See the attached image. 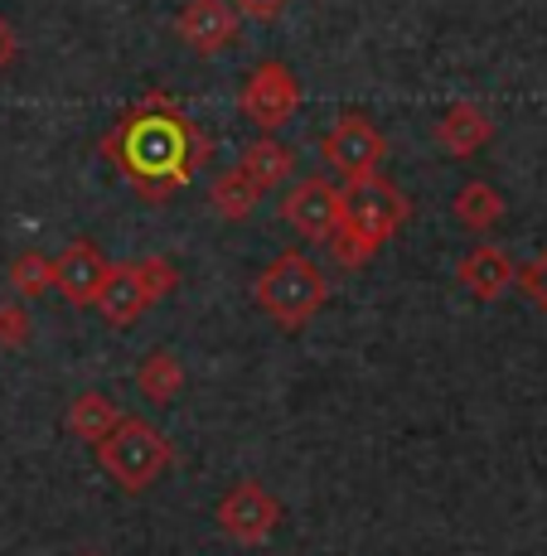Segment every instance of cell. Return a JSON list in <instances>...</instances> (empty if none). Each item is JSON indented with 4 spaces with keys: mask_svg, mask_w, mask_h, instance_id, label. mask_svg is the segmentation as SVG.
I'll use <instances>...</instances> for the list:
<instances>
[{
    "mask_svg": "<svg viewBox=\"0 0 547 556\" xmlns=\"http://www.w3.org/2000/svg\"><path fill=\"white\" fill-rule=\"evenodd\" d=\"M373 252H378V248H373L369 238H359V232H353V228H339L335 238H330V256H335L339 266H349V271H353V266H363V262H369Z\"/></svg>",
    "mask_w": 547,
    "mask_h": 556,
    "instance_id": "cell-21",
    "label": "cell"
},
{
    "mask_svg": "<svg viewBox=\"0 0 547 556\" xmlns=\"http://www.w3.org/2000/svg\"><path fill=\"white\" fill-rule=\"evenodd\" d=\"M238 169L243 175L252 179L257 189H276V185H286V179L296 175V155L286 151L282 141H276V136H257V141L248 146V151H243V160H238Z\"/></svg>",
    "mask_w": 547,
    "mask_h": 556,
    "instance_id": "cell-14",
    "label": "cell"
},
{
    "mask_svg": "<svg viewBox=\"0 0 547 556\" xmlns=\"http://www.w3.org/2000/svg\"><path fill=\"white\" fill-rule=\"evenodd\" d=\"M495 136V126H489V116L480 112V106H470V102H456L450 112L436 122V146H442L446 155H456V160H465V155H475L480 146Z\"/></svg>",
    "mask_w": 547,
    "mask_h": 556,
    "instance_id": "cell-13",
    "label": "cell"
},
{
    "mask_svg": "<svg viewBox=\"0 0 547 556\" xmlns=\"http://www.w3.org/2000/svg\"><path fill=\"white\" fill-rule=\"evenodd\" d=\"M407 213H412L407 194L383 175H369V179H359V185L345 189V228H353L359 238H369L373 248H383V242L402 228Z\"/></svg>",
    "mask_w": 547,
    "mask_h": 556,
    "instance_id": "cell-4",
    "label": "cell"
},
{
    "mask_svg": "<svg viewBox=\"0 0 547 556\" xmlns=\"http://www.w3.org/2000/svg\"><path fill=\"white\" fill-rule=\"evenodd\" d=\"M456 276L465 281V291L475 295V301H499V295L519 281V266H513L509 256H504V248H495V242H480L475 252L460 256Z\"/></svg>",
    "mask_w": 547,
    "mask_h": 556,
    "instance_id": "cell-11",
    "label": "cell"
},
{
    "mask_svg": "<svg viewBox=\"0 0 547 556\" xmlns=\"http://www.w3.org/2000/svg\"><path fill=\"white\" fill-rule=\"evenodd\" d=\"M107 276H112V266H107V256L88 238L69 242V248L53 256V291L69 305H98Z\"/></svg>",
    "mask_w": 547,
    "mask_h": 556,
    "instance_id": "cell-9",
    "label": "cell"
},
{
    "mask_svg": "<svg viewBox=\"0 0 547 556\" xmlns=\"http://www.w3.org/2000/svg\"><path fill=\"white\" fill-rule=\"evenodd\" d=\"M233 5H238L248 20H262V25H266V20H276L286 5H291V0H233Z\"/></svg>",
    "mask_w": 547,
    "mask_h": 556,
    "instance_id": "cell-24",
    "label": "cell"
},
{
    "mask_svg": "<svg viewBox=\"0 0 547 556\" xmlns=\"http://www.w3.org/2000/svg\"><path fill=\"white\" fill-rule=\"evenodd\" d=\"M10 286H15L25 301H39V295L53 286V262L39 252H20L15 262H10Z\"/></svg>",
    "mask_w": 547,
    "mask_h": 556,
    "instance_id": "cell-19",
    "label": "cell"
},
{
    "mask_svg": "<svg viewBox=\"0 0 547 556\" xmlns=\"http://www.w3.org/2000/svg\"><path fill=\"white\" fill-rule=\"evenodd\" d=\"M136 388H141L146 402H175L179 388H185V368L170 349H150L141 368H136Z\"/></svg>",
    "mask_w": 547,
    "mask_h": 556,
    "instance_id": "cell-18",
    "label": "cell"
},
{
    "mask_svg": "<svg viewBox=\"0 0 547 556\" xmlns=\"http://www.w3.org/2000/svg\"><path fill=\"white\" fill-rule=\"evenodd\" d=\"M219 528L243 547H262L276 528H282V504L266 494L257 479H243L219 498Z\"/></svg>",
    "mask_w": 547,
    "mask_h": 556,
    "instance_id": "cell-8",
    "label": "cell"
},
{
    "mask_svg": "<svg viewBox=\"0 0 547 556\" xmlns=\"http://www.w3.org/2000/svg\"><path fill=\"white\" fill-rule=\"evenodd\" d=\"M116 421H122V412H116V402L107 397V392H78L69 406V431L88 445L107 441V435L116 431Z\"/></svg>",
    "mask_w": 547,
    "mask_h": 556,
    "instance_id": "cell-15",
    "label": "cell"
},
{
    "mask_svg": "<svg viewBox=\"0 0 547 556\" xmlns=\"http://www.w3.org/2000/svg\"><path fill=\"white\" fill-rule=\"evenodd\" d=\"M102 151L146 199L160 203L195 179V169L209 160V136H199L170 98H146L112 126Z\"/></svg>",
    "mask_w": 547,
    "mask_h": 556,
    "instance_id": "cell-1",
    "label": "cell"
},
{
    "mask_svg": "<svg viewBox=\"0 0 547 556\" xmlns=\"http://www.w3.org/2000/svg\"><path fill=\"white\" fill-rule=\"evenodd\" d=\"M136 271H141L146 291L156 295V301L179 286V271H175V262H170V256H141V262H136Z\"/></svg>",
    "mask_w": 547,
    "mask_h": 556,
    "instance_id": "cell-20",
    "label": "cell"
},
{
    "mask_svg": "<svg viewBox=\"0 0 547 556\" xmlns=\"http://www.w3.org/2000/svg\"><path fill=\"white\" fill-rule=\"evenodd\" d=\"M238 102H243V112H248L252 122L272 136L276 126L291 122V112L300 106V83H296V73L286 68L282 59H266V63H257V68L248 73Z\"/></svg>",
    "mask_w": 547,
    "mask_h": 556,
    "instance_id": "cell-7",
    "label": "cell"
},
{
    "mask_svg": "<svg viewBox=\"0 0 547 556\" xmlns=\"http://www.w3.org/2000/svg\"><path fill=\"white\" fill-rule=\"evenodd\" d=\"M320 151H325V165L335 169L345 185H359V179L378 175V165H383V136H378V126H373L363 112H345L325 131V146H320Z\"/></svg>",
    "mask_w": 547,
    "mask_h": 556,
    "instance_id": "cell-5",
    "label": "cell"
},
{
    "mask_svg": "<svg viewBox=\"0 0 547 556\" xmlns=\"http://www.w3.org/2000/svg\"><path fill=\"white\" fill-rule=\"evenodd\" d=\"M150 301H156V295L146 291L136 262L132 266H112V276H107V286H102V295H98V315L112 329H126V325H136V319L146 315Z\"/></svg>",
    "mask_w": 547,
    "mask_h": 556,
    "instance_id": "cell-12",
    "label": "cell"
},
{
    "mask_svg": "<svg viewBox=\"0 0 547 556\" xmlns=\"http://www.w3.org/2000/svg\"><path fill=\"white\" fill-rule=\"evenodd\" d=\"M209 199H213V213H219L223 223H243V218H252V213H257V199H262V189H257L252 179L243 175L238 165H233V169H223V175L213 179Z\"/></svg>",
    "mask_w": 547,
    "mask_h": 556,
    "instance_id": "cell-17",
    "label": "cell"
},
{
    "mask_svg": "<svg viewBox=\"0 0 547 556\" xmlns=\"http://www.w3.org/2000/svg\"><path fill=\"white\" fill-rule=\"evenodd\" d=\"M29 329H35V319L25 305H0V349H25Z\"/></svg>",
    "mask_w": 547,
    "mask_h": 556,
    "instance_id": "cell-22",
    "label": "cell"
},
{
    "mask_svg": "<svg viewBox=\"0 0 547 556\" xmlns=\"http://www.w3.org/2000/svg\"><path fill=\"white\" fill-rule=\"evenodd\" d=\"M252 301L282 329H300L325 309L330 281H325V271H320V262H310L306 252H282L262 276H257Z\"/></svg>",
    "mask_w": 547,
    "mask_h": 556,
    "instance_id": "cell-2",
    "label": "cell"
},
{
    "mask_svg": "<svg viewBox=\"0 0 547 556\" xmlns=\"http://www.w3.org/2000/svg\"><path fill=\"white\" fill-rule=\"evenodd\" d=\"M92 451H98L102 475L112 479L116 489H126V494H141V489H150L170 465H175L170 435L156 431V426L141 421V416H122L116 431L92 445Z\"/></svg>",
    "mask_w": 547,
    "mask_h": 556,
    "instance_id": "cell-3",
    "label": "cell"
},
{
    "mask_svg": "<svg viewBox=\"0 0 547 556\" xmlns=\"http://www.w3.org/2000/svg\"><path fill=\"white\" fill-rule=\"evenodd\" d=\"M15 49H20L15 29H10L5 20H0V68H5V63H15Z\"/></svg>",
    "mask_w": 547,
    "mask_h": 556,
    "instance_id": "cell-25",
    "label": "cell"
},
{
    "mask_svg": "<svg viewBox=\"0 0 547 556\" xmlns=\"http://www.w3.org/2000/svg\"><path fill=\"white\" fill-rule=\"evenodd\" d=\"M450 213H456V223H465L470 232H489L504 218V194L495 185H485V179H470V185L456 189Z\"/></svg>",
    "mask_w": 547,
    "mask_h": 556,
    "instance_id": "cell-16",
    "label": "cell"
},
{
    "mask_svg": "<svg viewBox=\"0 0 547 556\" xmlns=\"http://www.w3.org/2000/svg\"><path fill=\"white\" fill-rule=\"evenodd\" d=\"M83 556H102V552H83Z\"/></svg>",
    "mask_w": 547,
    "mask_h": 556,
    "instance_id": "cell-26",
    "label": "cell"
},
{
    "mask_svg": "<svg viewBox=\"0 0 547 556\" xmlns=\"http://www.w3.org/2000/svg\"><path fill=\"white\" fill-rule=\"evenodd\" d=\"M282 213L286 223L310 242H330L339 228H345V194L330 185L325 175H306L286 189L282 199Z\"/></svg>",
    "mask_w": 547,
    "mask_h": 556,
    "instance_id": "cell-6",
    "label": "cell"
},
{
    "mask_svg": "<svg viewBox=\"0 0 547 556\" xmlns=\"http://www.w3.org/2000/svg\"><path fill=\"white\" fill-rule=\"evenodd\" d=\"M175 29L195 53H219L238 39V10L233 0H189Z\"/></svg>",
    "mask_w": 547,
    "mask_h": 556,
    "instance_id": "cell-10",
    "label": "cell"
},
{
    "mask_svg": "<svg viewBox=\"0 0 547 556\" xmlns=\"http://www.w3.org/2000/svg\"><path fill=\"white\" fill-rule=\"evenodd\" d=\"M513 286H519V291L529 295L538 309H547V252H538L533 262H523L519 266V281H513Z\"/></svg>",
    "mask_w": 547,
    "mask_h": 556,
    "instance_id": "cell-23",
    "label": "cell"
}]
</instances>
